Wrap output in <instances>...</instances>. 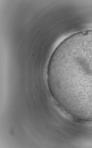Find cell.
<instances>
[{
  "label": "cell",
  "instance_id": "cell-1",
  "mask_svg": "<svg viewBox=\"0 0 92 148\" xmlns=\"http://www.w3.org/2000/svg\"><path fill=\"white\" fill-rule=\"evenodd\" d=\"M48 77L52 95L67 112L92 114V40L62 42L52 55Z\"/></svg>",
  "mask_w": 92,
  "mask_h": 148
}]
</instances>
